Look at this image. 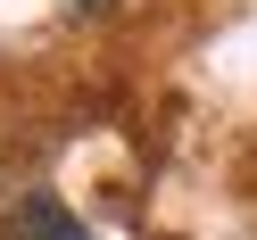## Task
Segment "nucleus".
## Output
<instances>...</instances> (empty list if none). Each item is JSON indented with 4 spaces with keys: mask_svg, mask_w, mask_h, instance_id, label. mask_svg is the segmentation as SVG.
Returning a JSON list of instances; mask_svg holds the SVG:
<instances>
[{
    "mask_svg": "<svg viewBox=\"0 0 257 240\" xmlns=\"http://www.w3.org/2000/svg\"><path fill=\"white\" fill-rule=\"evenodd\" d=\"M9 232H17V240H83V223H75L58 199H25L17 215H9Z\"/></svg>",
    "mask_w": 257,
    "mask_h": 240,
    "instance_id": "obj_1",
    "label": "nucleus"
}]
</instances>
